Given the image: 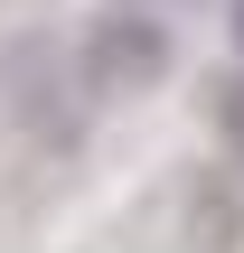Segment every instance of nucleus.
<instances>
[{
	"mask_svg": "<svg viewBox=\"0 0 244 253\" xmlns=\"http://www.w3.org/2000/svg\"><path fill=\"white\" fill-rule=\"evenodd\" d=\"M216 131L244 150V75H226V84H216Z\"/></svg>",
	"mask_w": 244,
	"mask_h": 253,
	"instance_id": "nucleus-2",
	"label": "nucleus"
},
{
	"mask_svg": "<svg viewBox=\"0 0 244 253\" xmlns=\"http://www.w3.org/2000/svg\"><path fill=\"white\" fill-rule=\"evenodd\" d=\"M160 75H169V28L150 9H113V19L85 28V84L94 94H141Z\"/></svg>",
	"mask_w": 244,
	"mask_h": 253,
	"instance_id": "nucleus-1",
	"label": "nucleus"
},
{
	"mask_svg": "<svg viewBox=\"0 0 244 253\" xmlns=\"http://www.w3.org/2000/svg\"><path fill=\"white\" fill-rule=\"evenodd\" d=\"M226 28H235V47H244V0H235V19H226Z\"/></svg>",
	"mask_w": 244,
	"mask_h": 253,
	"instance_id": "nucleus-3",
	"label": "nucleus"
}]
</instances>
